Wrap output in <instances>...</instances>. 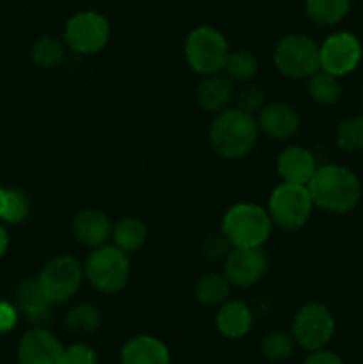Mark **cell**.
Segmentation results:
<instances>
[{
	"label": "cell",
	"instance_id": "7",
	"mask_svg": "<svg viewBox=\"0 0 363 364\" xmlns=\"http://www.w3.org/2000/svg\"><path fill=\"white\" fill-rule=\"evenodd\" d=\"M274 64L290 78H310L320 70V48L312 38L290 34L278 43Z\"/></svg>",
	"mask_w": 363,
	"mask_h": 364
},
{
	"label": "cell",
	"instance_id": "24",
	"mask_svg": "<svg viewBox=\"0 0 363 364\" xmlns=\"http://www.w3.org/2000/svg\"><path fill=\"white\" fill-rule=\"evenodd\" d=\"M308 92L313 102L320 103V105H331L340 98L342 87L338 77L319 70L308 78Z\"/></svg>",
	"mask_w": 363,
	"mask_h": 364
},
{
	"label": "cell",
	"instance_id": "22",
	"mask_svg": "<svg viewBox=\"0 0 363 364\" xmlns=\"http://www.w3.org/2000/svg\"><path fill=\"white\" fill-rule=\"evenodd\" d=\"M231 283L224 274H206L198 281L194 295L203 306L224 304L230 297Z\"/></svg>",
	"mask_w": 363,
	"mask_h": 364
},
{
	"label": "cell",
	"instance_id": "14",
	"mask_svg": "<svg viewBox=\"0 0 363 364\" xmlns=\"http://www.w3.org/2000/svg\"><path fill=\"white\" fill-rule=\"evenodd\" d=\"M260 132L276 141H287L292 135L298 134L301 127L299 114L287 103H269L258 114Z\"/></svg>",
	"mask_w": 363,
	"mask_h": 364
},
{
	"label": "cell",
	"instance_id": "21",
	"mask_svg": "<svg viewBox=\"0 0 363 364\" xmlns=\"http://www.w3.org/2000/svg\"><path fill=\"white\" fill-rule=\"evenodd\" d=\"M146 235V226L135 217H125L112 228L114 245L127 255L139 251L144 245Z\"/></svg>",
	"mask_w": 363,
	"mask_h": 364
},
{
	"label": "cell",
	"instance_id": "37",
	"mask_svg": "<svg viewBox=\"0 0 363 364\" xmlns=\"http://www.w3.org/2000/svg\"><path fill=\"white\" fill-rule=\"evenodd\" d=\"M4 198H6V191L0 188V217H2V210H4Z\"/></svg>",
	"mask_w": 363,
	"mask_h": 364
},
{
	"label": "cell",
	"instance_id": "13",
	"mask_svg": "<svg viewBox=\"0 0 363 364\" xmlns=\"http://www.w3.org/2000/svg\"><path fill=\"white\" fill-rule=\"evenodd\" d=\"M64 348L52 333L36 327L23 334L18 347L20 364H63Z\"/></svg>",
	"mask_w": 363,
	"mask_h": 364
},
{
	"label": "cell",
	"instance_id": "10",
	"mask_svg": "<svg viewBox=\"0 0 363 364\" xmlns=\"http://www.w3.org/2000/svg\"><path fill=\"white\" fill-rule=\"evenodd\" d=\"M84 269L71 256H57L45 265L38 277V283L53 301V304L70 301L80 290Z\"/></svg>",
	"mask_w": 363,
	"mask_h": 364
},
{
	"label": "cell",
	"instance_id": "31",
	"mask_svg": "<svg viewBox=\"0 0 363 364\" xmlns=\"http://www.w3.org/2000/svg\"><path fill=\"white\" fill-rule=\"evenodd\" d=\"M263 107H265V92L262 91V87H258L256 84H246L238 89L237 109L256 116Z\"/></svg>",
	"mask_w": 363,
	"mask_h": 364
},
{
	"label": "cell",
	"instance_id": "36",
	"mask_svg": "<svg viewBox=\"0 0 363 364\" xmlns=\"http://www.w3.org/2000/svg\"><path fill=\"white\" fill-rule=\"evenodd\" d=\"M7 245H9V237H7V231L4 230V226H0V258L6 255Z\"/></svg>",
	"mask_w": 363,
	"mask_h": 364
},
{
	"label": "cell",
	"instance_id": "29",
	"mask_svg": "<svg viewBox=\"0 0 363 364\" xmlns=\"http://www.w3.org/2000/svg\"><path fill=\"white\" fill-rule=\"evenodd\" d=\"M28 210H31V201H28L27 194L18 188H7L0 220L7 224H20L21 220L27 219Z\"/></svg>",
	"mask_w": 363,
	"mask_h": 364
},
{
	"label": "cell",
	"instance_id": "26",
	"mask_svg": "<svg viewBox=\"0 0 363 364\" xmlns=\"http://www.w3.org/2000/svg\"><path fill=\"white\" fill-rule=\"evenodd\" d=\"M102 313L93 304H78L66 315V327L75 334H91L98 331Z\"/></svg>",
	"mask_w": 363,
	"mask_h": 364
},
{
	"label": "cell",
	"instance_id": "25",
	"mask_svg": "<svg viewBox=\"0 0 363 364\" xmlns=\"http://www.w3.org/2000/svg\"><path fill=\"white\" fill-rule=\"evenodd\" d=\"M64 53H66L64 43L60 39L52 38V36L38 39L31 50L32 63L39 68H45V70L59 66L64 59Z\"/></svg>",
	"mask_w": 363,
	"mask_h": 364
},
{
	"label": "cell",
	"instance_id": "17",
	"mask_svg": "<svg viewBox=\"0 0 363 364\" xmlns=\"http://www.w3.org/2000/svg\"><path fill=\"white\" fill-rule=\"evenodd\" d=\"M73 235L80 244L88 247L105 245L112 235L110 220L98 210H82L73 220Z\"/></svg>",
	"mask_w": 363,
	"mask_h": 364
},
{
	"label": "cell",
	"instance_id": "9",
	"mask_svg": "<svg viewBox=\"0 0 363 364\" xmlns=\"http://www.w3.org/2000/svg\"><path fill=\"white\" fill-rule=\"evenodd\" d=\"M335 331V318L330 309L319 302L302 306L294 318L292 334L295 343L306 350H320L331 340Z\"/></svg>",
	"mask_w": 363,
	"mask_h": 364
},
{
	"label": "cell",
	"instance_id": "18",
	"mask_svg": "<svg viewBox=\"0 0 363 364\" xmlns=\"http://www.w3.org/2000/svg\"><path fill=\"white\" fill-rule=\"evenodd\" d=\"M123 364H169V350L153 336H135L121 352Z\"/></svg>",
	"mask_w": 363,
	"mask_h": 364
},
{
	"label": "cell",
	"instance_id": "30",
	"mask_svg": "<svg viewBox=\"0 0 363 364\" xmlns=\"http://www.w3.org/2000/svg\"><path fill=\"white\" fill-rule=\"evenodd\" d=\"M337 142L345 151L363 149V116H354L342 121L337 132Z\"/></svg>",
	"mask_w": 363,
	"mask_h": 364
},
{
	"label": "cell",
	"instance_id": "11",
	"mask_svg": "<svg viewBox=\"0 0 363 364\" xmlns=\"http://www.w3.org/2000/svg\"><path fill=\"white\" fill-rule=\"evenodd\" d=\"M320 48V70L342 77L347 75L358 66L362 59V45L356 36L349 32H338L330 36Z\"/></svg>",
	"mask_w": 363,
	"mask_h": 364
},
{
	"label": "cell",
	"instance_id": "34",
	"mask_svg": "<svg viewBox=\"0 0 363 364\" xmlns=\"http://www.w3.org/2000/svg\"><path fill=\"white\" fill-rule=\"evenodd\" d=\"M18 322V308L11 302L0 301V334L9 333Z\"/></svg>",
	"mask_w": 363,
	"mask_h": 364
},
{
	"label": "cell",
	"instance_id": "28",
	"mask_svg": "<svg viewBox=\"0 0 363 364\" xmlns=\"http://www.w3.org/2000/svg\"><path fill=\"white\" fill-rule=\"evenodd\" d=\"M294 334H288L285 331H274L267 334L262 341V352L270 361H283L288 359L294 352Z\"/></svg>",
	"mask_w": 363,
	"mask_h": 364
},
{
	"label": "cell",
	"instance_id": "23",
	"mask_svg": "<svg viewBox=\"0 0 363 364\" xmlns=\"http://www.w3.org/2000/svg\"><path fill=\"white\" fill-rule=\"evenodd\" d=\"M352 0H306V13L315 23H338L347 14Z\"/></svg>",
	"mask_w": 363,
	"mask_h": 364
},
{
	"label": "cell",
	"instance_id": "12",
	"mask_svg": "<svg viewBox=\"0 0 363 364\" xmlns=\"http://www.w3.org/2000/svg\"><path fill=\"white\" fill-rule=\"evenodd\" d=\"M265 272L267 256L262 247H233L224 259V276L235 287H253Z\"/></svg>",
	"mask_w": 363,
	"mask_h": 364
},
{
	"label": "cell",
	"instance_id": "33",
	"mask_svg": "<svg viewBox=\"0 0 363 364\" xmlns=\"http://www.w3.org/2000/svg\"><path fill=\"white\" fill-rule=\"evenodd\" d=\"M63 364H96V354L88 345H71L64 350Z\"/></svg>",
	"mask_w": 363,
	"mask_h": 364
},
{
	"label": "cell",
	"instance_id": "8",
	"mask_svg": "<svg viewBox=\"0 0 363 364\" xmlns=\"http://www.w3.org/2000/svg\"><path fill=\"white\" fill-rule=\"evenodd\" d=\"M110 25L100 13L82 11L70 18L64 31V43L77 53H96L107 45Z\"/></svg>",
	"mask_w": 363,
	"mask_h": 364
},
{
	"label": "cell",
	"instance_id": "2",
	"mask_svg": "<svg viewBox=\"0 0 363 364\" xmlns=\"http://www.w3.org/2000/svg\"><path fill=\"white\" fill-rule=\"evenodd\" d=\"M256 117L241 109H224L214 119L210 141L214 149L224 159H241L248 155L258 137Z\"/></svg>",
	"mask_w": 363,
	"mask_h": 364
},
{
	"label": "cell",
	"instance_id": "5",
	"mask_svg": "<svg viewBox=\"0 0 363 364\" xmlns=\"http://www.w3.org/2000/svg\"><path fill=\"white\" fill-rule=\"evenodd\" d=\"M230 50L224 36L212 27H198L187 36L185 57L196 73L214 75L224 70Z\"/></svg>",
	"mask_w": 363,
	"mask_h": 364
},
{
	"label": "cell",
	"instance_id": "6",
	"mask_svg": "<svg viewBox=\"0 0 363 364\" xmlns=\"http://www.w3.org/2000/svg\"><path fill=\"white\" fill-rule=\"evenodd\" d=\"M313 210V201L306 185L283 181L273 191L269 199V215L283 230L305 226Z\"/></svg>",
	"mask_w": 363,
	"mask_h": 364
},
{
	"label": "cell",
	"instance_id": "35",
	"mask_svg": "<svg viewBox=\"0 0 363 364\" xmlns=\"http://www.w3.org/2000/svg\"><path fill=\"white\" fill-rule=\"evenodd\" d=\"M302 364H342V361L337 354L320 348V350H313Z\"/></svg>",
	"mask_w": 363,
	"mask_h": 364
},
{
	"label": "cell",
	"instance_id": "4",
	"mask_svg": "<svg viewBox=\"0 0 363 364\" xmlns=\"http://www.w3.org/2000/svg\"><path fill=\"white\" fill-rule=\"evenodd\" d=\"M84 274L93 288L103 294H114L125 288L130 276L127 252L116 245H100L91 251L84 265Z\"/></svg>",
	"mask_w": 363,
	"mask_h": 364
},
{
	"label": "cell",
	"instance_id": "32",
	"mask_svg": "<svg viewBox=\"0 0 363 364\" xmlns=\"http://www.w3.org/2000/svg\"><path fill=\"white\" fill-rule=\"evenodd\" d=\"M231 249H233V245L228 242V238L224 235H219V237H210L205 242V245H203V255L210 262H221V259H226Z\"/></svg>",
	"mask_w": 363,
	"mask_h": 364
},
{
	"label": "cell",
	"instance_id": "16",
	"mask_svg": "<svg viewBox=\"0 0 363 364\" xmlns=\"http://www.w3.org/2000/svg\"><path fill=\"white\" fill-rule=\"evenodd\" d=\"M276 167L280 176L287 183L308 185L319 166L310 149L301 148V146H290L280 153Z\"/></svg>",
	"mask_w": 363,
	"mask_h": 364
},
{
	"label": "cell",
	"instance_id": "38",
	"mask_svg": "<svg viewBox=\"0 0 363 364\" xmlns=\"http://www.w3.org/2000/svg\"><path fill=\"white\" fill-rule=\"evenodd\" d=\"M362 110H363V89H362Z\"/></svg>",
	"mask_w": 363,
	"mask_h": 364
},
{
	"label": "cell",
	"instance_id": "20",
	"mask_svg": "<svg viewBox=\"0 0 363 364\" xmlns=\"http://www.w3.org/2000/svg\"><path fill=\"white\" fill-rule=\"evenodd\" d=\"M233 82L226 75H206L198 87V102L209 112L219 114L233 100Z\"/></svg>",
	"mask_w": 363,
	"mask_h": 364
},
{
	"label": "cell",
	"instance_id": "1",
	"mask_svg": "<svg viewBox=\"0 0 363 364\" xmlns=\"http://www.w3.org/2000/svg\"><path fill=\"white\" fill-rule=\"evenodd\" d=\"M306 187L312 196L313 206L331 213L351 212L362 196L358 178L342 166L317 167Z\"/></svg>",
	"mask_w": 363,
	"mask_h": 364
},
{
	"label": "cell",
	"instance_id": "19",
	"mask_svg": "<svg viewBox=\"0 0 363 364\" xmlns=\"http://www.w3.org/2000/svg\"><path fill=\"white\" fill-rule=\"evenodd\" d=\"M217 329L223 336L237 340L246 336L253 326V313L248 304L241 301L224 302L216 316Z\"/></svg>",
	"mask_w": 363,
	"mask_h": 364
},
{
	"label": "cell",
	"instance_id": "3",
	"mask_svg": "<svg viewBox=\"0 0 363 364\" xmlns=\"http://www.w3.org/2000/svg\"><path fill=\"white\" fill-rule=\"evenodd\" d=\"M273 230V219L262 206L238 203L223 219V235L233 247H262Z\"/></svg>",
	"mask_w": 363,
	"mask_h": 364
},
{
	"label": "cell",
	"instance_id": "15",
	"mask_svg": "<svg viewBox=\"0 0 363 364\" xmlns=\"http://www.w3.org/2000/svg\"><path fill=\"white\" fill-rule=\"evenodd\" d=\"M16 308L38 327L46 326L53 316V301L45 294L38 279H27L16 291Z\"/></svg>",
	"mask_w": 363,
	"mask_h": 364
},
{
	"label": "cell",
	"instance_id": "27",
	"mask_svg": "<svg viewBox=\"0 0 363 364\" xmlns=\"http://www.w3.org/2000/svg\"><path fill=\"white\" fill-rule=\"evenodd\" d=\"M256 68H258V64H256L255 57L246 50H238V52H230L223 71L231 82L244 84L249 78L255 77Z\"/></svg>",
	"mask_w": 363,
	"mask_h": 364
}]
</instances>
